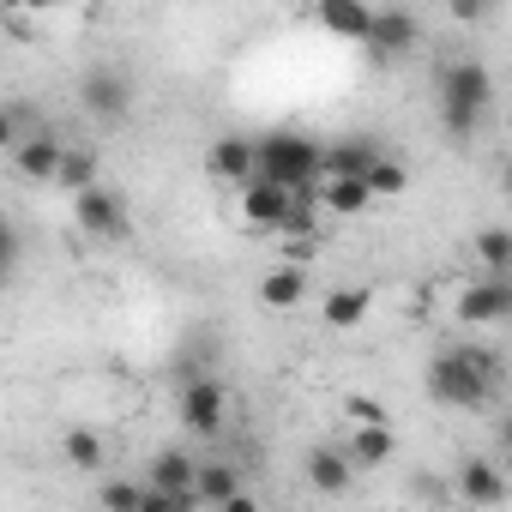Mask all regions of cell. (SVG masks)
I'll return each instance as SVG.
<instances>
[{
    "label": "cell",
    "instance_id": "cell-1",
    "mask_svg": "<svg viewBox=\"0 0 512 512\" xmlns=\"http://www.w3.org/2000/svg\"><path fill=\"white\" fill-rule=\"evenodd\" d=\"M500 380H506V356L488 350V344H470V338L446 344L428 362V398L446 404V410H482V404H494Z\"/></svg>",
    "mask_w": 512,
    "mask_h": 512
},
{
    "label": "cell",
    "instance_id": "cell-2",
    "mask_svg": "<svg viewBox=\"0 0 512 512\" xmlns=\"http://www.w3.org/2000/svg\"><path fill=\"white\" fill-rule=\"evenodd\" d=\"M494 103V73L482 61H446L440 67V121L452 139H470Z\"/></svg>",
    "mask_w": 512,
    "mask_h": 512
},
{
    "label": "cell",
    "instance_id": "cell-3",
    "mask_svg": "<svg viewBox=\"0 0 512 512\" xmlns=\"http://www.w3.org/2000/svg\"><path fill=\"white\" fill-rule=\"evenodd\" d=\"M253 175H266L278 187H308L320 175V145L302 133H266L253 139Z\"/></svg>",
    "mask_w": 512,
    "mask_h": 512
},
{
    "label": "cell",
    "instance_id": "cell-4",
    "mask_svg": "<svg viewBox=\"0 0 512 512\" xmlns=\"http://www.w3.org/2000/svg\"><path fill=\"white\" fill-rule=\"evenodd\" d=\"M175 416H181L187 434L211 440V434L223 428V416H229V392H223V380H217V374H187V380H181V398H175Z\"/></svg>",
    "mask_w": 512,
    "mask_h": 512
},
{
    "label": "cell",
    "instance_id": "cell-5",
    "mask_svg": "<svg viewBox=\"0 0 512 512\" xmlns=\"http://www.w3.org/2000/svg\"><path fill=\"white\" fill-rule=\"evenodd\" d=\"M416 13H404V7H380V13H368V31H362V43H368V55L374 61H404V55H416Z\"/></svg>",
    "mask_w": 512,
    "mask_h": 512
},
{
    "label": "cell",
    "instance_id": "cell-6",
    "mask_svg": "<svg viewBox=\"0 0 512 512\" xmlns=\"http://www.w3.org/2000/svg\"><path fill=\"white\" fill-rule=\"evenodd\" d=\"M79 103L97 121H127V109H133V73L127 67H91L85 85H79Z\"/></svg>",
    "mask_w": 512,
    "mask_h": 512
},
{
    "label": "cell",
    "instance_id": "cell-7",
    "mask_svg": "<svg viewBox=\"0 0 512 512\" xmlns=\"http://www.w3.org/2000/svg\"><path fill=\"white\" fill-rule=\"evenodd\" d=\"M73 223L85 229V235H97V241H121L127 235V205H121V193H109V187H79L73 193Z\"/></svg>",
    "mask_w": 512,
    "mask_h": 512
},
{
    "label": "cell",
    "instance_id": "cell-8",
    "mask_svg": "<svg viewBox=\"0 0 512 512\" xmlns=\"http://www.w3.org/2000/svg\"><path fill=\"white\" fill-rule=\"evenodd\" d=\"M458 320L464 326H500V320H512V284L482 272L476 284L458 290Z\"/></svg>",
    "mask_w": 512,
    "mask_h": 512
},
{
    "label": "cell",
    "instance_id": "cell-9",
    "mask_svg": "<svg viewBox=\"0 0 512 512\" xmlns=\"http://www.w3.org/2000/svg\"><path fill=\"white\" fill-rule=\"evenodd\" d=\"M61 139L49 133V127H31L19 145H13V169L25 175V181H55V169H61Z\"/></svg>",
    "mask_w": 512,
    "mask_h": 512
},
{
    "label": "cell",
    "instance_id": "cell-10",
    "mask_svg": "<svg viewBox=\"0 0 512 512\" xmlns=\"http://www.w3.org/2000/svg\"><path fill=\"white\" fill-rule=\"evenodd\" d=\"M314 199H320L326 217H362L374 205V193H368L362 175H314Z\"/></svg>",
    "mask_w": 512,
    "mask_h": 512
},
{
    "label": "cell",
    "instance_id": "cell-11",
    "mask_svg": "<svg viewBox=\"0 0 512 512\" xmlns=\"http://www.w3.org/2000/svg\"><path fill=\"white\" fill-rule=\"evenodd\" d=\"M458 500H470V506H500L512 488H506V470L494 464V458H464L458 464Z\"/></svg>",
    "mask_w": 512,
    "mask_h": 512
},
{
    "label": "cell",
    "instance_id": "cell-12",
    "mask_svg": "<svg viewBox=\"0 0 512 512\" xmlns=\"http://www.w3.org/2000/svg\"><path fill=\"white\" fill-rule=\"evenodd\" d=\"M284 211H290V187H278V181H266V175L241 181V217H247L253 229H278Z\"/></svg>",
    "mask_w": 512,
    "mask_h": 512
},
{
    "label": "cell",
    "instance_id": "cell-13",
    "mask_svg": "<svg viewBox=\"0 0 512 512\" xmlns=\"http://www.w3.org/2000/svg\"><path fill=\"white\" fill-rule=\"evenodd\" d=\"M193 506H247V488H241V470L235 464H199L193 470Z\"/></svg>",
    "mask_w": 512,
    "mask_h": 512
},
{
    "label": "cell",
    "instance_id": "cell-14",
    "mask_svg": "<svg viewBox=\"0 0 512 512\" xmlns=\"http://www.w3.org/2000/svg\"><path fill=\"white\" fill-rule=\"evenodd\" d=\"M386 145L368 139V133H350L338 145H320V175H368V163L380 157Z\"/></svg>",
    "mask_w": 512,
    "mask_h": 512
},
{
    "label": "cell",
    "instance_id": "cell-15",
    "mask_svg": "<svg viewBox=\"0 0 512 512\" xmlns=\"http://www.w3.org/2000/svg\"><path fill=\"white\" fill-rule=\"evenodd\" d=\"M368 0H314V19H320V31H332V37H344V43H362V31H368Z\"/></svg>",
    "mask_w": 512,
    "mask_h": 512
},
{
    "label": "cell",
    "instance_id": "cell-16",
    "mask_svg": "<svg viewBox=\"0 0 512 512\" xmlns=\"http://www.w3.org/2000/svg\"><path fill=\"white\" fill-rule=\"evenodd\" d=\"M392 452H398L392 422H356V434H350V446H344V458H350L356 470H374V464H386Z\"/></svg>",
    "mask_w": 512,
    "mask_h": 512
},
{
    "label": "cell",
    "instance_id": "cell-17",
    "mask_svg": "<svg viewBox=\"0 0 512 512\" xmlns=\"http://www.w3.org/2000/svg\"><path fill=\"white\" fill-rule=\"evenodd\" d=\"M205 169H211L217 181H229V187L253 181V139H217L211 157H205Z\"/></svg>",
    "mask_w": 512,
    "mask_h": 512
},
{
    "label": "cell",
    "instance_id": "cell-18",
    "mask_svg": "<svg viewBox=\"0 0 512 512\" xmlns=\"http://www.w3.org/2000/svg\"><path fill=\"white\" fill-rule=\"evenodd\" d=\"M193 470H199V458H187V452H157V458L145 464V482H151V488H169V494H181V500H193Z\"/></svg>",
    "mask_w": 512,
    "mask_h": 512
},
{
    "label": "cell",
    "instance_id": "cell-19",
    "mask_svg": "<svg viewBox=\"0 0 512 512\" xmlns=\"http://www.w3.org/2000/svg\"><path fill=\"white\" fill-rule=\"evenodd\" d=\"M308 482H314L320 494H344V488L356 482V464H350L338 446H314V452H308Z\"/></svg>",
    "mask_w": 512,
    "mask_h": 512
},
{
    "label": "cell",
    "instance_id": "cell-20",
    "mask_svg": "<svg viewBox=\"0 0 512 512\" xmlns=\"http://www.w3.org/2000/svg\"><path fill=\"white\" fill-rule=\"evenodd\" d=\"M260 302L266 308H302L308 302V272L302 266H272L260 278Z\"/></svg>",
    "mask_w": 512,
    "mask_h": 512
},
{
    "label": "cell",
    "instance_id": "cell-21",
    "mask_svg": "<svg viewBox=\"0 0 512 512\" xmlns=\"http://www.w3.org/2000/svg\"><path fill=\"white\" fill-rule=\"evenodd\" d=\"M368 308H374V290H332V296L320 302V320H326L332 332H350V326L368 320Z\"/></svg>",
    "mask_w": 512,
    "mask_h": 512
},
{
    "label": "cell",
    "instance_id": "cell-22",
    "mask_svg": "<svg viewBox=\"0 0 512 512\" xmlns=\"http://www.w3.org/2000/svg\"><path fill=\"white\" fill-rule=\"evenodd\" d=\"M61 452H67V464H79V470H103V464H109V446H103L97 428H67Z\"/></svg>",
    "mask_w": 512,
    "mask_h": 512
},
{
    "label": "cell",
    "instance_id": "cell-23",
    "mask_svg": "<svg viewBox=\"0 0 512 512\" xmlns=\"http://www.w3.org/2000/svg\"><path fill=\"white\" fill-rule=\"evenodd\" d=\"M362 181H368V193H374V199H392V193H404V187H410V169H404L392 151H380V157L368 163V175H362Z\"/></svg>",
    "mask_w": 512,
    "mask_h": 512
},
{
    "label": "cell",
    "instance_id": "cell-24",
    "mask_svg": "<svg viewBox=\"0 0 512 512\" xmlns=\"http://www.w3.org/2000/svg\"><path fill=\"white\" fill-rule=\"evenodd\" d=\"M476 260H482L488 278H506V272H512V235H506V229H482V235H476Z\"/></svg>",
    "mask_w": 512,
    "mask_h": 512
},
{
    "label": "cell",
    "instance_id": "cell-25",
    "mask_svg": "<svg viewBox=\"0 0 512 512\" xmlns=\"http://www.w3.org/2000/svg\"><path fill=\"white\" fill-rule=\"evenodd\" d=\"M55 181H61L67 193L91 187V181H97V151H91V145H73V151H61V169H55Z\"/></svg>",
    "mask_w": 512,
    "mask_h": 512
},
{
    "label": "cell",
    "instance_id": "cell-26",
    "mask_svg": "<svg viewBox=\"0 0 512 512\" xmlns=\"http://www.w3.org/2000/svg\"><path fill=\"white\" fill-rule=\"evenodd\" d=\"M31 127H43L31 109H13V103H0V151H13V145L31 133Z\"/></svg>",
    "mask_w": 512,
    "mask_h": 512
},
{
    "label": "cell",
    "instance_id": "cell-27",
    "mask_svg": "<svg viewBox=\"0 0 512 512\" xmlns=\"http://www.w3.org/2000/svg\"><path fill=\"white\" fill-rule=\"evenodd\" d=\"M139 494H145V482H127V476H115V482L97 488V500H103L109 512H139Z\"/></svg>",
    "mask_w": 512,
    "mask_h": 512
},
{
    "label": "cell",
    "instance_id": "cell-28",
    "mask_svg": "<svg viewBox=\"0 0 512 512\" xmlns=\"http://www.w3.org/2000/svg\"><path fill=\"white\" fill-rule=\"evenodd\" d=\"M19 253H25V241H19V229L0 217V290L13 284V272H19Z\"/></svg>",
    "mask_w": 512,
    "mask_h": 512
},
{
    "label": "cell",
    "instance_id": "cell-29",
    "mask_svg": "<svg viewBox=\"0 0 512 512\" xmlns=\"http://www.w3.org/2000/svg\"><path fill=\"white\" fill-rule=\"evenodd\" d=\"M344 410H350V422H392V410H386L380 398H362V392L344 398Z\"/></svg>",
    "mask_w": 512,
    "mask_h": 512
},
{
    "label": "cell",
    "instance_id": "cell-30",
    "mask_svg": "<svg viewBox=\"0 0 512 512\" xmlns=\"http://www.w3.org/2000/svg\"><path fill=\"white\" fill-rule=\"evenodd\" d=\"M446 13H452L458 25H482V19L494 13V0H446Z\"/></svg>",
    "mask_w": 512,
    "mask_h": 512
},
{
    "label": "cell",
    "instance_id": "cell-31",
    "mask_svg": "<svg viewBox=\"0 0 512 512\" xmlns=\"http://www.w3.org/2000/svg\"><path fill=\"white\" fill-rule=\"evenodd\" d=\"M13 13H49V7H61V0H7Z\"/></svg>",
    "mask_w": 512,
    "mask_h": 512
}]
</instances>
